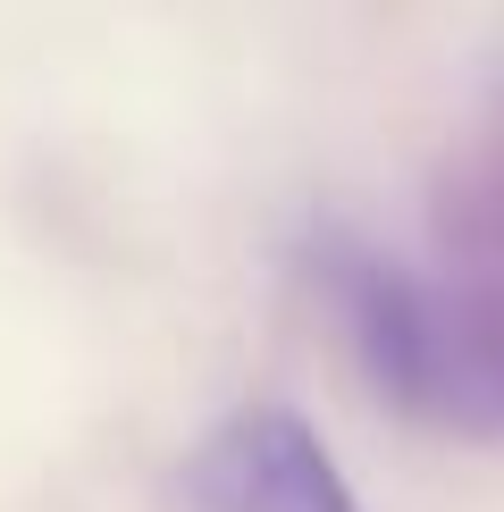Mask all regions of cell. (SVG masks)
<instances>
[{
	"label": "cell",
	"instance_id": "cell-1",
	"mask_svg": "<svg viewBox=\"0 0 504 512\" xmlns=\"http://www.w3.org/2000/svg\"><path fill=\"white\" fill-rule=\"evenodd\" d=\"M303 277L345 328L353 370L412 429L504 445V286L496 277H437L362 227L320 219L303 236Z\"/></svg>",
	"mask_w": 504,
	"mask_h": 512
},
{
	"label": "cell",
	"instance_id": "cell-2",
	"mask_svg": "<svg viewBox=\"0 0 504 512\" xmlns=\"http://www.w3.org/2000/svg\"><path fill=\"white\" fill-rule=\"evenodd\" d=\"M177 512H362L294 403H236L177 462Z\"/></svg>",
	"mask_w": 504,
	"mask_h": 512
},
{
	"label": "cell",
	"instance_id": "cell-3",
	"mask_svg": "<svg viewBox=\"0 0 504 512\" xmlns=\"http://www.w3.org/2000/svg\"><path fill=\"white\" fill-rule=\"evenodd\" d=\"M462 219H471L479 252L504 269V118H496V135H488V160H479V177H471V202H462Z\"/></svg>",
	"mask_w": 504,
	"mask_h": 512
}]
</instances>
